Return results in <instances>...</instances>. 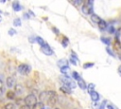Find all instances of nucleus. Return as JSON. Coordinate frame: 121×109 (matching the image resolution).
<instances>
[{
  "instance_id": "23",
  "label": "nucleus",
  "mask_w": 121,
  "mask_h": 109,
  "mask_svg": "<svg viewBox=\"0 0 121 109\" xmlns=\"http://www.w3.org/2000/svg\"><path fill=\"white\" fill-rule=\"evenodd\" d=\"M100 40H101L104 44H106L107 45H110V43H111V42H110V39H108V38H106V37H101V39H100Z\"/></svg>"
},
{
  "instance_id": "25",
  "label": "nucleus",
  "mask_w": 121,
  "mask_h": 109,
  "mask_svg": "<svg viewBox=\"0 0 121 109\" xmlns=\"http://www.w3.org/2000/svg\"><path fill=\"white\" fill-rule=\"evenodd\" d=\"M108 32L109 33H114V31H115V29H114V27H112V26H110V27H108Z\"/></svg>"
},
{
  "instance_id": "17",
  "label": "nucleus",
  "mask_w": 121,
  "mask_h": 109,
  "mask_svg": "<svg viewBox=\"0 0 121 109\" xmlns=\"http://www.w3.org/2000/svg\"><path fill=\"white\" fill-rule=\"evenodd\" d=\"M87 89H88V93L91 94L93 91H95V84H94V83H90V84L87 86Z\"/></svg>"
},
{
  "instance_id": "13",
  "label": "nucleus",
  "mask_w": 121,
  "mask_h": 109,
  "mask_svg": "<svg viewBox=\"0 0 121 109\" xmlns=\"http://www.w3.org/2000/svg\"><path fill=\"white\" fill-rule=\"evenodd\" d=\"M35 42H37L41 46H43V45H45V43H44L43 39L42 37H40V36H37V37L35 38Z\"/></svg>"
},
{
  "instance_id": "4",
  "label": "nucleus",
  "mask_w": 121,
  "mask_h": 109,
  "mask_svg": "<svg viewBox=\"0 0 121 109\" xmlns=\"http://www.w3.org/2000/svg\"><path fill=\"white\" fill-rule=\"evenodd\" d=\"M41 51H42L43 54L47 55V56H50V55H52V54L54 53L53 50L50 48V46H49L47 44H45L44 45H43V46L41 47Z\"/></svg>"
},
{
  "instance_id": "18",
  "label": "nucleus",
  "mask_w": 121,
  "mask_h": 109,
  "mask_svg": "<svg viewBox=\"0 0 121 109\" xmlns=\"http://www.w3.org/2000/svg\"><path fill=\"white\" fill-rule=\"evenodd\" d=\"M13 25L15 27H20L21 26V19L20 18H15L13 20Z\"/></svg>"
},
{
  "instance_id": "34",
  "label": "nucleus",
  "mask_w": 121,
  "mask_h": 109,
  "mask_svg": "<svg viewBox=\"0 0 121 109\" xmlns=\"http://www.w3.org/2000/svg\"><path fill=\"white\" fill-rule=\"evenodd\" d=\"M104 104H105V102H103V103L100 105V107H99V108H100V109H104Z\"/></svg>"
},
{
  "instance_id": "3",
  "label": "nucleus",
  "mask_w": 121,
  "mask_h": 109,
  "mask_svg": "<svg viewBox=\"0 0 121 109\" xmlns=\"http://www.w3.org/2000/svg\"><path fill=\"white\" fill-rule=\"evenodd\" d=\"M61 81L63 82L64 85H65V86H67V87H68V88H70V89H73V88H75V87H76V83H75L73 81H71V80L68 78V76H66L65 78H62V79H61Z\"/></svg>"
},
{
  "instance_id": "20",
  "label": "nucleus",
  "mask_w": 121,
  "mask_h": 109,
  "mask_svg": "<svg viewBox=\"0 0 121 109\" xmlns=\"http://www.w3.org/2000/svg\"><path fill=\"white\" fill-rule=\"evenodd\" d=\"M60 69V72H61V73L65 74V73L69 70V66H68V65H64V66H61Z\"/></svg>"
},
{
  "instance_id": "26",
  "label": "nucleus",
  "mask_w": 121,
  "mask_h": 109,
  "mask_svg": "<svg viewBox=\"0 0 121 109\" xmlns=\"http://www.w3.org/2000/svg\"><path fill=\"white\" fill-rule=\"evenodd\" d=\"M106 50H107V52H108L109 55H111L112 57H115V55L112 53V49H110V47H106Z\"/></svg>"
},
{
  "instance_id": "29",
  "label": "nucleus",
  "mask_w": 121,
  "mask_h": 109,
  "mask_svg": "<svg viewBox=\"0 0 121 109\" xmlns=\"http://www.w3.org/2000/svg\"><path fill=\"white\" fill-rule=\"evenodd\" d=\"M20 109H30V107L29 106H27V105H22L21 107H20Z\"/></svg>"
},
{
  "instance_id": "36",
  "label": "nucleus",
  "mask_w": 121,
  "mask_h": 109,
  "mask_svg": "<svg viewBox=\"0 0 121 109\" xmlns=\"http://www.w3.org/2000/svg\"><path fill=\"white\" fill-rule=\"evenodd\" d=\"M53 29H54V31H55L56 33H58V32H59V31H58V29H57L56 27H53Z\"/></svg>"
},
{
  "instance_id": "15",
  "label": "nucleus",
  "mask_w": 121,
  "mask_h": 109,
  "mask_svg": "<svg viewBox=\"0 0 121 109\" xmlns=\"http://www.w3.org/2000/svg\"><path fill=\"white\" fill-rule=\"evenodd\" d=\"M14 97H15V93H14L13 91L9 90V91L7 92V98H8V99H9V100H13Z\"/></svg>"
},
{
  "instance_id": "1",
  "label": "nucleus",
  "mask_w": 121,
  "mask_h": 109,
  "mask_svg": "<svg viewBox=\"0 0 121 109\" xmlns=\"http://www.w3.org/2000/svg\"><path fill=\"white\" fill-rule=\"evenodd\" d=\"M36 102H37V99L36 96L33 94H29L25 98V103L27 106H33Z\"/></svg>"
},
{
  "instance_id": "37",
  "label": "nucleus",
  "mask_w": 121,
  "mask_h": 109,
  "mask_svg": "<svg viewBox=\"0 0 121 109\" xmlns=\"http://www.w3.org/2000/svg\"><path fill=\"white\" fill-rule=\"evenodd\" d=\"M0 22H1V15H0Z\"/></svg>"
},
{
  "instance_id": "32",
  "label": "nucleus",
  "mask_w": 121,
  "mask_h": 109,
  "mask_svg": "<svg viewBox=\"0 0 121 109\" xmlns=\"http://www.w3.org/2000/svg\"><path fill=\"white\" fill-rule=\"evenodd\" d=\"M107 108H108V109H114V108L112 107V105H111V104H108V105H107Z\"/></svg>"
},
{
  "instance_id": "16",
  "label": "nucleus",
  "mask_w": 121,
  "mask_h": 109,
  "mask_svg": "<svg viewBox=\"0 0 121 109\" xmlns=\"http://www.w3.org/2000/svg\"><path fill=\"white\" fill-rule=\"evenodd\" d=\"M15 91H16V93H18V94L22 93V92H23V86H22L21 84H16V85H15Z\"/></svg>"
},
{
  "instance_id": "11",
  "label": "nucleus",
  "mask_w": 121,
  "mask_h": 109,
  "mask_svg": "<svg viewBox=\"0 0 121 109\" xmlns=\"http://www.w3.org/2000/svg\"><path fill=\"white\" fill-rule=\"evenodd\" d=\"M98 27H99L101 30L106 29V28H107V23H106L104 20H102V19H101V21L98 23Z\"/></svg>"
},
{
  "instance_id": "9",
  "label": "nucleus",
  "mask_w": 121,
  "mask_h": 109,
  "mask_svg": "<svg viewBox=\"0 0 121 109\" xmlns=\"http://www.w3.org/2000/svg\"><path fill=\"white\" fill-rule=\"evenodd\" d=\"M32 109H44V104H43V102H42V101L36 102V103L32 106Z\"/></svg>"
},
{
  "instance_id": "38",
  "label": "nucleus",
  "mask_w": 121,
  "mask_h": 109,
  "mask_svg": "<svg viewBox=\"0 0 121 109\" xmlns=\"http://www.w3.org/2000/svg\"><path fill=\"white\" fill-rule=\"evenodd\" d=\"M55 109H59V108H55Z\"/></svg>"
},
{
  "instance_id": "8",
  "label": "nucleus",
  "mask_w": 121,
  "mask_h": 109,
  "mask_svg": "<svg viewBox=\"0 0 121 109\" xmlns=\"http://www.w3.org/2000/svg\"><path fill=\"white\" fill-rule=\"evenodd\" d=\"M12 8H13V10H15V11H19V10H21L22 9V6L19 4V2H13L12 3Z\"/></svg>"
},
{
  "instance_id": "30",
  "label": "nucleus",
  "mask_w": 121,
  "mask_h": 109,
  "mask_svg": "<svg viewBox=\"0 0 121 109\" xmlns=\"http://www.w3.org/2000/svg\"><path fill=\"white\" fill-rule=\"evenodd\" d=\"M67 41H68V40H67V38H65V39H64V41L62 42V44H63V46H64V47L66 46V43H67Z\"/></svg>"
},
{
  "instance_id": "14",
  "label": "nucleus",
  "mask_w": 121,
  "mask_h": 109,
  "mask_svg": "<svg viewBox=\"0 0 121 109\" xmlns=\"http://www.w3.org/2000/svg\"><path fill=\"white\" fill-rule=\"evenodd\" d=\"M60 91H62L63 93H66V94H71V89L70 88H68L67 86H61L60 88Z\"/></svg>"
},
{
  "instance_id": "24",
  "label": "nucleus",
  "mask_w": 121,
  "mask_h": 109,
  "mask_svg": "<svg viewBox=\"0 0 121 109\" xmlns=\"http://www.w3.org/2000/svg\"><path fill=\"white\" fill-rule=\"evenodd\" d=\"M14 104L13 103H8L5 105V109H14Z\"/></svg>"
},
{
  "instance_id": "33",
  "label": "nucleus",
  "mask_w": 121,
  "mask_h": 109,
  "mask_svg": "<svg viewBox=\"0 0 121 109\" xmlns=\"http://www.w3.org/2000/svg\"><path fill=\"white\" fill-rule=\"evenodd\" d=\"M118 73H119V75L121 76V65L118 66Z\"/></svg>"
},
{
  "instance_id": "19",
  "label": "nucleus",
  "mask_w": 121,
  "mask_h": 109,
  "mask_svg": "<svg viewBox=\"0 0 121 109\" xmlns=\"http://www.w3.org/2000/svg\"><path fill=\"white\" fill-rule=\"evenodd\" d=\"M114 48L118 49V50L121 48V44H120V42L117 39H115V41H114Z\"/></svg>"
},
{
  "instance_id": "7",
  "label": "nucleus",
  "mask_w": 121,
  "mask_h": 109,
  "mask_svg": "<svg viewBox=\"0 0 121 109\" xmlns=\"http://www.w3.org/2000/svg\"><path fill=\"white\" fill-rule=\"evenodd\" d=\"M90 96H91V99H92L93 101H97V100H99V95H98V93L95 92V91H93V92L90 94Z\"/></svg>"
},
{
  "instance_id": "39",
  "label": "nucleus",
  "mask_w": 121,
  "mask_h": 109,
  "mask_svg": "<svg viewBox=\"0 0 121 109\" xmlns=\"http://www.w3.org/2000/svg\"><path fill=\"white\" fill-rule=\"evenodd\" d=\"M45 109H49V108H45Z\"/></svg>"
},
{
  "instance_id": "35",
  "label": "nucleus",
  "mask_w": 121,
  "mask_h": 109,
  "mask_svg": "<svg viewBox=\"0 0 121 109\" xmlns=\"http://www.w3.org/2000/svg\"><path fill=\"white\" fill-rule=\"evenodd\" d=\"M3 91H4L3 87H0V95H2V94H3Z\"/></svg>"
},
{
  "instance_id": "27",
  "label": "nucleus",
  "mask_w": 121,
  "mask_h": 109,
  "mask_svg": "<svg viewBox=\"0 0 121 109\" xmlns=\"http://www.w3.org/2000/svg\"><path fill=\"white\" fill-rule=\"evenodd\" d=\"M93 65H94L93 63H87V64H84L83 67H84V68H88V67H91V66H93Z\"/></svg>"
},
{
  "instance_id": "5",
  "label": "nucleus",
  "mask_w": 121,
  "mask_h": 109,
  "mask_svg": "<svg viewBox=\"0 0 121 109\" xmlns=\"http://www.w3.org/2000/svg\"><path fill=\"white\" fill-rule=\"evenodd\" d=\"M81 10H82V12H83L84 14H92V13H93V9L87 7L86 5H83V6H82Z\"/></svg>"
},
{
  "instance_id": "12",
  "label": "nucleus",
  "mask_w": 121,
  "mask_h": 109,
  "mask_svg": "<svg viewBox=\"0 0 121 109\" xmlns=\"http://www.w3.org/2000/svg\"><path fill=\"white\" fill-rule=\"evenodd\" d=\"M78 85L81 88V89H86V87H87V85H86V83H85V82L80 78L78 81Z\"/></svg>"
},
{
  "instance_id": "22",
  "label": "nucleus",
  "mask_w": 121,
  "mask_h": 109,
  "mask_svg": "<svg viewBox=\"0 0 121 109\" xmlns=\"http://www.w3.org/2000/svg\"><path fill=\"white\" fill-rule=\"evenodd\" d=\"M72 76H73V78H74V79H76L77 81H78V80L80 79V76H79V74H78V72H76V71H73V73H72Z\"/></svg>"
},
{
  "instance_id": "6",
  "label": "nucleus",
  "mask_w": 121,
  "mask_h": 109,
  "mask_svg": "<svg viewBox=\"0 0 121 109\" xmlns=\"http://www.w3.org/2000/svg\"><path fill=\"white\" fill-rule=\"evenodd\" d=\"M91 20H92L94 23L98 24V23L101 21V18H100L98 15H96V14H95V13H92V14H91Z\"/></svg>"
},
{
  "instance_id": "21",
  "label": "nucleus",
  "mask_w": 121,
  "mask_h": 109,
  "mask_svg": "<svg viewBox=\"0 0 121 109\" xmlns=\"http://www.w3.org/2000/svg\"><path fill=\"white\" fill-rule=\"evenodd\" d=\"M58 65H60V66L61 67V66L68 65V64H67V62H65V60H60V61L58 62Z\"/></svg>"
},
{
  "instance_id": "10",
  "label": "nucleus",
  "mask_w": 121,
  "mask_h": 109,
  "mask_svg": "<svg viewBox=\"0 0 121 109\" xmlns=\"http://www.w3.org/2000/svg\"><path fill=\"white\" fill-rule=\"evenodd\" d=\"M13 85H14V79L12 77H8L7 78V86L12 87Z\"/></svg>"
},
{
  "instance_id": "2",
  "label": "nucleus",
  "mask_w": 121,
  "mask_h": 109,
  "mask_svg": "<svg viewBox=\"0 0 121 109\" xmlns=\"http://www.w3.org/2000/svg\"><path fill=\"white\" fill-rule=\"evenodd\" d=\"M18 71L23 75H27L30 71V66L26 64H21L18 66Z\"/></svg>"
},
{
  "instance_id": "31",
  "label": "nucleus",
  "mask_w": 121,
  "mask_h": 109,
  "mask_svg": "<svg viewBox=\"0 0 121 109\" xmlns=\"http://www.w3.org/2000/svg\"><path fill=\"white\" fill-rule=\"evenodd\" d=\"M73 4H74V5H79V4H81V1H77V2H73Z\"/></svg>"
},
{
  "instance_id": "28",
  "label": "nucleus",
  "mask_w": 121,
  "mask_h": 109,
  "mask_svg": "<svg viewBox=\"0 0 121 109\" xmlns=\"http://www.w3.org/2000/svg\"><path fill=\"white\" fill-rule=\"evenodd\" d=\"M9 35H13V34H15V33H16V31H15L13 28H10V29L9 30Z\"/></svg>"
}]
</instances>
